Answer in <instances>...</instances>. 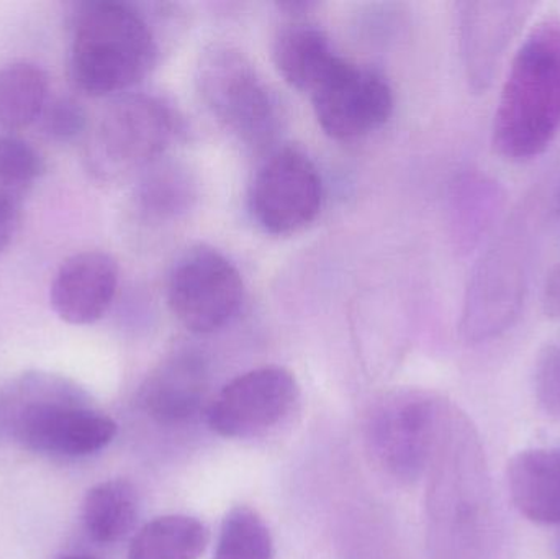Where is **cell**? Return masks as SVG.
Instances as JSON below:
<instances>
[{"mask_svg": "<svg viewBox=\"0 0 560 559\" xmlns=\"http://www.w3.org/2000/svg\"><path fill=\"white\" fill-rule=\"evenodd\" d=\"M559 131L560 20L546 16L513 56L493 115V150L512 163L535 160Z\"/></svg>", "mask_w": 560, "mask_h": 559, "instance_id": "cell-1", "label": "cell"}, {"mask_svg": "<svg viewBox=\"0 0 560 559\" xmlns=\"http://www.w3.org/2000/svg\"><path fill=\"white\" fill-rule=\"evenodd\" d=\"M156 56L153 30L130 3H82L72 30L71 72L85 94L102 97L133 88L150 74Z\"/></svg>", "mask_w": 560, "mask_h": 559, "instance_id": "cell-2", "label": "cell"}, {"mask_svg": "<svg viewBox=\"0 0 560 559\" xmlns=\"http://www.w3.org/2000/svg\"><path fill=\"white\" fill-rule=\"evenodd\" d=\"M177 121L160 98L131 94L102 112L89 137L88 160L104 179H124L147 170L173 143Z\"/></svg>", "mask_w": 560, "mask_h": 559, "instance_id": "cell-3", "label": "cell"}, {"mask_svg": "<svg viewBox=\"0 0 560 559\" xmlns=\"http://www.w3.org/2000/svg\"><path fill=\"white\" fill-rule=\"evenodd\" d=\"M199 85L213 117L243 144L265 150L278 138V97L242 53L213 46L202 58Z\"/></svg>", "mask_w": 560, "mask_h": 559, "instance_id": "cell-4", "label": "cell"}, {"mask_svg": "<svg viewBox=\"0 0 560 559\" xmlns=\"http://www.w3.org/2000/svg\"><path fill=\"white\" fill-rule=\"evenodd\" d=\"M444 426L443 404L421 391L392 394L372 407L368 443L377 465L397 481H417Z\"/></svg>", "mask_w": 560, "mask_h": 559, "instance_id": "cell-5", "label": "cell"}, {"mask_svg": "<svg viewBox=\"0 0 560 559\" xmlns=\"http://www.w3.org/2000/svg\"><path fill=\"white\" fill-rule=\"evenodd\" d=\"M245 284L236 266L222 253L196 248L174 266L167 282V304L192 334L222 330L238 315Z\"/></svg>", "mask_w": 560, "mask_h": 559, "instance_id": "cell-6", "label": "cell"}, {"mask_svg": "<svg viewBox=\"0 0 560 559\" xmlns=\"http://www.w3.org/2000/svg\"><path fill=\"white\" fill-rule=\"evenodd\" d=\"M323 183L313 161L302 151L282 148L265 161L249 196L253 219L266 233L292 235L318 217Z\"/></svg>", "mask_w": 560, "mask_h": 559, "instance_id": "cell-7", "label": "cell"}, {"mask_svg": "<svg viewBox=\"0 0 560 559\" xmlns=\"http://www.w3.org/2000/svg\"><path fill=\"white\" fill-rule=\"evenodd\" d=\"M310 97L319 127L335 140H354L378 130L395 105L394 91L384 75L345 58Z\"/></svg>", "mask_w": 560, "mask_h": 559, "instance_id": "cell-8", "label": "cell"}, {"mask_svg": "<svg viewBox=\"0 0 560 559\" xmlns=\"http://www.w3.org/2000/svg\"><path fill=\"white\" fill-rule=\"evenodd\" d=\"M296 400L295 376L282 366H262L230 381L210 403L207 422L225 439H249L282 422Z\"/></svg>", "mask_w": 560, "mask_h": 559, "instance_id": "cell-9", "label": "cell"}, {"mask_svg": "<svg viewBox=\"0 0 560 559\" xmlns=\"http://www.w3.org/2000/svg\"><path fill=\"white\" fill-rule=\"evenodd\" d=\"M16 436L23 445L58 456H88L101 452L117 435L110 417L58 400L32 403L19 414Z\"/></svg>", "mask_w": 560, "mask_h": 559, "instance_id": "cell-10", "label": "cell"}, {"mask_svg": "<svg viewBox=\"0 0 560 559\" xmlns=\"http://www.w3.org/2000/svg\"><path fill=\"white\" fill-rule=\"evenodd\" d=\"M533 2H463L459 42L467 81L474 91L492 85L506 49L532 16Z\"/></svg>", "mask_w": 560, "mask_h": 559, "instance_id": "cell-11", "label": "cell"}, {"mask_svg": "<svg viewBox=\"0 0 560 559\" xmlns=\"http://www.w3.org/2000/svg\"><path fill=\"white\" fill-rule=\"evenodd\" d=\"M525 291L523 259L515 249H493L474 279L464 314V337L483 341L512 325Z\"/></svg>", "mask_w": 560, "mask_h": 559, "instance_id": "cell-12", "label": "cell"}, {"mask_svg": "<svg viewBox=\"0 0 560 559\" xmlns=\"http://www.w3.org/2000/svg\"><path fill=\"white\" fill-rule=\"evenodd\" d=\"M120 282L117 261L104 252L75 253L59 266L49 288L52 311L69 325L101 321Z\"/></svg>", "mask_w": 560, "mask_h": 559, "instance_id": "cell-13", "label": "cell"}, {"mask_svg": "<svg viewBox=\"0 0 560 559\" xmlns=\"http://www.w3.org/2000/svg\"><path fill=\"white\" fill-rule=\"evenodd\" d=\"M209 389V371L202 358L177 353L164 360L144 381L140 404L156 422L173 426L192 419Z\"/></svg>", "mask_w": 560, "mask_h": 559, "instance_id": "cell-14", "label": "cell"}, {"mask_svg": "<svg viewBox=\"0 0 560 559\" xmlns=\"http://www.w3.org/2000/svg\"><path fill=\"white\" fill-rule=\"evenodd\" d=\"M510 498L520 514L539 525H560V450L516 453L506 468Z\"/></svg>", "mask_w": 560, "mask_h": 559, "instance_id": "cell-15", "label": "cell"}, {"mask_svg": "<svg viewBox=\"0 0 560 559\" xmlns=\"http://www.w3.org/2000/svg\"><path fill=\"white\" fill-rule=\"evenodd\" d=\"M339 59L341 56L336 55L328 36L310 23H289L276 36V68L296 91L312 94Z\"/></svg>", "mask_w": 560, "mask_h": 559, "instance_id": "cell-16", "label": "cell"}, {"mask_svg": "<svg viewBox=\"0 0 560 559\" xmlns=\"http://www.w3.org/2000/svg\"><path fill=\"white\" fill-rule=\"evenodd\" d=\"M140 512L138 491L130 481L108 479L85 496L82 521L92 540L115 544L124 540L137 524Z\"/></svg>", "mask_w": 560, "mask_h": 559, "instance_id": "cell-17", "label": "cell"}, {"mask_svg": "<svg viewBox=\"0 0 560 559\" xmlns=\"http://www.w3.org/2000/svg\"><path fill=\"white\" fill-rule=\"evenodd\" d=\"M209 545V531L187 515H166L144 525L130 544L128 559H199Z\"/></svg>", "mask_w": 560, "mask_h": 559, "instance_id": "cell-18", "label": "cell"}, {"mask_svg": "<svg viewBox=\"0 0 560 559\" xmlns=\"http://www.w3.org/2000/svg\"><path fill=\"white\" fill-rule=\"evenodd\" d=\"M49 81L42 68L13 62L0 68V127L20 130L42 118L48 105Z\"/></svg>", "mask_w": 560, "mask_h": 559, "instance_id": "cell-19", "label": "cell"}, {"mask_svg": "<svg viewBox=\"0 0 560 559\" xmlns=\"http://www.w3.org/2000/svg\"><path fill=\"white\" fill-rule=\"evenodd\" d=\"M275 540L258 512L233 508L223 521L213 559H272Z\"/></svg>", "mask_w": 560, "mask_h": 559, "instance_id": "cell-20", "label": "cell"}, {"mask_svg": "<svg viewBox=\"0 0 560 559\" xmlns=\"http://www.w3.org/2000/svg\"><path fill=\"white\" fill-rule=\"evenodd\" d=\"M45 160L28 141L0 137V184L19 187L32 184L45 173Z\"/></svg>", "mask_w": 560, "mask_h": 559, "instance_id": "cell-21", "label": "cell"}, {"mask_svg": "<svg viewBox=\"0 0 560 559\" xmlns=\"http://www.w3.org/2000/svg\"><path fill=\"white\" fill-rule=\"evenodd\" d=\"M39 120H42L43 131L52 140L62 141V143L78 140L89 127L84 107L69 97L48 102Z\"/></svg>", "mask_w": 560, "mask_h": 559, "instance_id": "cell-22", "label": "cell"}, {"mask_svg": "<svg viewBox=\"0 0 560 559\" xmlns=\"http://www.w3.org/2000/svg\"><path fill=\"white\" fill-rule=\"evenodd\" d=\"M535 393L546 414L560 419V345L539 354L535 370Z\"/></svg>", "mask_w": 560, "mask_h": 559, "instance_id": "cell-23", "label": "cell"}, {"mask_svg": "<svg viewBox=\"0 0 560 559\" xmlns=\"http://www.w3.org/2000/svg\"><path fill=\"white\" fill-rule=\"evenodd\" d=\"M20 226V203L9 190H0V253L12 243Z\"/></svg>", "mask_w": 560, "mask_h": 559, "instance_id": "cell-24", "label": "cell"}, {"mask_svg": "<svg viewBox=\"0 0 560 559\" xmlns=\"http://www.w3.org/2000/svg\"><path fill=\"white\" fill-rule=\"evenodd\" d=\"M542 308L552 321H560V265L556 266L542 288Z\"/></svg>", "mask_w": 560, "mask_h": 559, "instance_id": "cell-25", "label": "cell"}, {"mask_svg": "<svg viewBox=\"0 0 560 559\" xmlns=\"http://www.w3.org/2000/svg\"><path fill=\"white\" fill-rule=\"evenodd\" d=\"M555 550H556V557H558V559H560V531H559L558 537H556Z\"/></svg>", "mask_w": 560, "mask_h": 559, "instance_id": "cell-26", "label": "cell"}, {"mask_svg": "<svg viewBox=\"0 0 560 559\" xmlns=\"http://www.w3.org/2000/svg\"><path fill=\"white\" fill-rule=\"evenodd\" d=\"M61 559H97V558H92V557H66V558H61Z\"/></svg>", "mask_w": 560, "mask_h": 559, "instance_id": "cell-27", "label": "cell"}, {"mask_svg": "<svg viewBox=\"0 0 560 559\" xmlns=\"http://www.w3.org/2000/svg\"><path fill=\"white\" fill-rule=\"evenodd\" d=\"M556 200H558L559 207H560V180L558 186V193H556Z\"/></svg>", "mask_w": 560, "mask_h": 559, "instance_id": "cell-28", "label": "cell"}]
</instances>
